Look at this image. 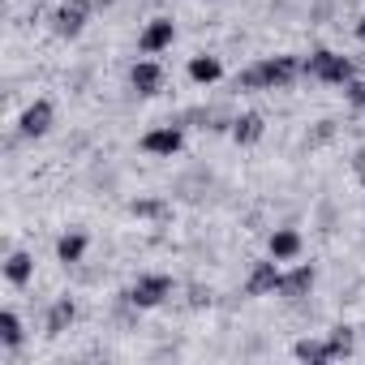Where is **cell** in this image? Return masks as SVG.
<instances>
[{
	"instance_id": "cell-5",
	"label": "cell",
	"mask_w": 365,
	"mask_h": 365,
	"mask_svg": "<svg viewBox=\"0 0 365 365\" xmlns=\"http://www.w3.org/2000/svg\"><path fill=\"white\" fill-rule=\"evenodd\" d=\"M18 129H22V138H43V133L52 129V103H48V99L31 103V108L22 112V120H18Z\"/></svg>"
},
{
	"instance_id": "cell-4",
	"label": "cell",
	"mask_w": 365,
	"mask_h": 365,
	"mask_svg": "<svg viewBox=\"0 0 365 365\" xmlns=\"http://www.w3.org/2000/svg\"><path fill=\"white\" fill-rule=\"evenodd\" d=\"M180 129L176 125H163V129H150L146 138H142V150H150V155H163V159H172L176 150H180Z\"/></svg>"
},
{
	"instance_id": "cell-20",
	"label": "cell",
	"mask_w": 365,
	"mask_h": 365,
	"mask_svg": "<svg viewBox=\"0 0 365 365\" xmlns=\"http://www.w3.org/2000/svg\"><path fill=\"white\" fill-rule=\"evenodd\" d=\"M133 215H163L159 202H133Z\"/></svg>"
},
{
	"instance_id": "cell-8",
	"label": "cell",
	"mask_w": 365,
	"mask_h": 365,
	"mask_svg": "<svg viewBox=\"0 0 365 365\" xmlns=\"http://www.w3.org/2000/svg\"><path fill=\"white\" fill-rule=\"evenodd\" d=\"M172 39H176V26L168 22V18H155L146 31H142V52L150 56V52H163V48H172Z\"/></svg>"
},
{
	"instance_id": "cell-14",
	"label": "cell",
	"mask_w": 365,
	"mask_h": 365,
	"mask_svg": "<svg viewBox=\"0 0 365 365\" xmlns=\"http://www.w3.org/2000/svg\"><path fill=\"white\" fill-rule=\"evenodd\" d=\"M220 73H224V65H220L215 56H194V61H190V78H194L198 86H211V82H220Z\"/></svg>"
},
{
	"instance_id": "cell-3",
	"label": "cell",
	"mask_w": 365,
	"mask_h": 365,
	"mask_svg": "<svg viewBox=\"0 0 365 365\" xmlns=\"http://www.w3.org/2000/svg\"><path fill=\"white\" fill-rule=\"evenodd\" d=\"M172 292V279L168 275H142L125 297H129V305H138V309H150V305H159L163 297Z\"/></svg>"
},
{
	"instance_id": "cell-21",
	"label": "cell",
	"mask_w": 365,
	"mask_h": 365,
	"mask_svg": "<svg viewBox=\"0 0 365 365\" xmlns=\"http://www.w3.org/2000/svg\"><path fill=\"white\" fill-rule=\"evenodd\" d=\"M356 39H361V43H365V18H361V22H356Z\"/></svg>"
},
{
	"instance_id": "cell-17",
	"label": "cell",
	"mask_w": 365,
	"mask_h": 365,
	"mask_svg": "<svg viewBox=\"0 0 365 365\" xmlns=\"http://www.w3.org/2000/svg\"><path fill=\"white\" fill-rule=\"evenodd\" d=\"M78 318V309H73V301L69 297H61L56 305H52V314H48V331L52 335H61V331H69V322Z\"/></svg>"
},
{
	"instance_id": "cell-7",
	"label": "cell",
	"mask_w": 365,
	"mask_h": 365,
	"mask_svg": "<svg viewBox=\"0 0 365 365\" xmlns=\"http://www.w3.org/2000/svg\"><path fill=\"white\" fill-rule=\"evenodd\" d=\"M86 14H91V5H86V0H73V5H65V9L56 14V35H65V39L82 35V26H86Z\"/></svg>"
},
{
	"instance_id": "cell-15",
	"label": "cell",
	"mask_w": 365,
	"mask_h": 365,
	"mask_svg": "<svg viewBox=\"0 0 365 365\" xmlns=\"http://www.w3.org/2000/svg\"><path fill=\"white\" fill-rule=\"evenodd\" d=\"M292 352H297V361H331V356H339L331 339H301Z\"/></svg>"
},
{
	"instance_id": "cell-19",
	"label": "cell",
	"mask_w": 365,
	"mask_h": 365,
	"mask_svg": "<svg viewBox=\"0 0 365 365\" xmlns=\"http://www.w3.org/2000/svg\"><path fill=\"white\" fill-rule=\"evenodd\" d=\"M348 99H352L356 108H365V82H348Z\"/></svg>"
},
{
	"instance_id": "cell-18",
	"label": "cell",
	"mask_w": 365,
	"mask_h": 365,
	"mask_svg": "<svg viewBox=\"0 0 365 365\" xmlns=\"http://www.w3.org/2000/svg\"><path fill=\"white\" fill-rule=\"evenodd\" d=\"M0 339H5V348H18V344H22V318H18L14 309L0 314Z\"/></svg>"
},
{
	"instance_id": "cell-10",
	"label": "cell",
	"mask_w": 365,
	"mask_h": 365,
	"mask_svg": "<svg viewBox=\"0 0 365 365\" xmlns=\"http://www.w3.org/2000/svg\"><path fill=\"white\" fill-rule=\"evenodd\" d=\"M297 254H301V237L292 228H275L271 232V258L284 262V258H297Z\"/></svg>"
},
{
	"instance_id": "cell-13",
	"label": "cell",
	"mask_w": 365,
	"mask_h": 365,
	"mask_svg": "<svg viewBox=\"0 0 365 365\" xmlns=\"http://www.w3.org/2000/svg\"><path fill=\"white\" fill-rule=\"evenodd\" d=\"M309 288H314V267H309V262H301V267H297L292 275H284V284H279L284 297H305Z\"/></svg>"
},
{
	"instance_id": "cell-12",
	"label": "cell",
	"mask_w": 365,
	"mask_h": 365,
	"mask_svg": "<svg viewBox=\"0 0 365 365\" xmlns=\"http://www.w3.org/2000/svg\"><path fill=\"white\" fill-rule=\"evenodd\" d=\"M31 271H35V262H31V254H22V250H14V254H9V262H5V279H9L14 288H22V284H31Z\"/></svg>"
},
{
	"instance_id": "cell-1",
	"label": "cell",
	"mask_w": 365,
	"mask_h": 365,
	"mask_svg": "<svg viewBox=\"0 0 365 365\" xmlns=\"http://www.w3.org/2000/svg\"><path fill=\"white\" fill-rule=\"evenodd\" d=\"M297 61L292 56H271V61H262V65H254L250 73H241V82L237 86H245V91H279V86H288L292 78H297Z\"/></svg>"
},
{
	"instance_id": "cell-6",
	"label": "cell",
	"mask_w": 365,
	"mask_h": 365,
	"mask_svg": "<svg viewBox=\"0 0 365 365\" xmlns=\"http://www.w3.org/2000/svg\"><path fill=\"white\" fill-rule=\"evenodd\" d=\"M279 284H284V275H279L275 262H254V275H250L245 292L250 297H267V292H279Z\"/></svg>"
},
{
	"instance_id": "cell-16",
	"label": "cell",
	"mask_w": 365,
	"mask_h": 365,
	"mask_svg": "<svg viewBox=\"0 0 365 365\" xmlns=\"http://www.w3.org/2000/svg\"><path fill=\"white\" fill-rule=\"evenodd\" d=\"M82 254H86V232H65L56 241V258L61 262H82Z\"/></svg>"
},
{
	"instance_id": "cell-11",
	"label": "cell",
	"mask_w": 365,
	"mask_h": 365,
	"mask_svg": "<svg viewBox=\"0 0 365 365\" xmlns=\"http://www.w3.org/2000/svg\"><path fill=\"white\" fill-rule=\"evenodd\" d=\"M232 138H237L241 146H254V142L262 138V116H258V112L237 116V120H232Z\"/></svg>"
},
{
	"instance_id": "cell-9",
	"label": "cell",
	"mask_w": 365,
	"mask_h": 365,
	"mask_svg": "<svg viewBox=\"0 0 365 365\" xmlns=\"http://www.w3.org/2000/svg\"><path fill=\"white\" fill-rule=\"evenodd\" d=\"M129 82H133V91H138V95H155V91H159V82H163V73H159V65H155V61H138V65H133V73H129Z\"/></svg>"
},
{
	"instance_id": "cell-2",
	"label": "cell",
	"mask_w": 365,
	"mask_h": 365,
	"mask_svg": "<svg viewBox=\"0 0 365 365\" xmlns=\"http://www.w3.org/2000/svg\"><path fill=\"white\" fill-rule=\"evenodd\" d=\"M305 73L318 78V82L344 86V82H352V61H348V56H335V52H314V56L305 61Z\"/></svg>"
}]
</instances>
